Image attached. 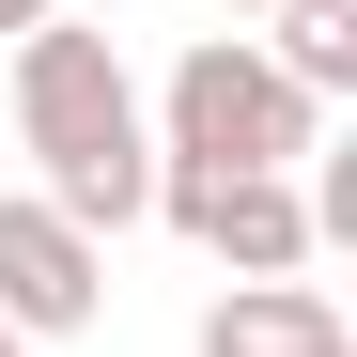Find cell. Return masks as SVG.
I'll return each mask as SVG.
<instances>
[{"mask_svg": "<svg viewBox=\"0 0 357 357\" xmlns=\"http://www.w3.org/2000/svg\"><path fill=\"white\" fill-rule=\"evenodd\" d=\"M16 140H31V171H47L31 202H47V218H78L93 249L155 218V140H140V78H125V47H109V31H78V16L16 31Z\"/></svg>", "mask_w": 357, "mask_h": 357, "instance_id": "cell-1", "label": "cell"}, {"mask_svg": "<svg viewBox=\"0 0 357 357\" xmlns=\"http://www.w3.org/2000/svg\"><path fill=\"white\" fill-rule=\"evenodd\" d=\"M140 140H155L171 171H311V155H326V109L295 93L249 31H202L187 63L155 78V125H140Z\"/></svg>", "mask_w": 357, "mask_h": 357, "instance_id": "cell-2", "label": "cell"}, {"mask_svg": "<svg viewBox=\"0 0 357 357\" xmlns=\"http://www.w3.org/2000/svg\"><path fill=\"white\" fill-rule=\"evenodd\" d=\"M155 218L187 233L202 264H233V280H311V202H295V171H171L155 155Z\"/></svg>", "mask_w": 357, "mask_h": 357, "instance_id": "cell-3", "label": "cell"}, {"mask_svg": "<svg viewBox=\"0 0 357 357\" xmlns=\"http://www.w3.org/2000/svg\"><path fill=\"white\" fill-rule=\"evenodd\" d=\"M93 311H109V249L78 218H47L31 187H0V326L47 357V342H78Z\"/></svg>", "mask_w": 357, "mask_h": 357, "instance_id": "cell-4", "label": "cell"}, {"mask_svg": "<svg viewBox=\"0 0 357 357\" xmlns=\"http://www.w3.org/2000/svg\"><path fill=\"white\" fill-rule=\"evenodd\" d=\"M202 357H357V326L326 280H233L202 311Z\"/></svg>", "mask_w": 357, "mask_h": 357, "instance_id": "cell-5", "label": "cell"}, {"mask_svg": "<svg viewBox=\"0 0 357 357\" xmlns=\"http://www.w3.org/2000/svg\"><path fill=\"white\" fill-rule=\"evenodd\" d=\"M249 47H264V63L311 93V109H326V93H357V0H280Z\"/></svg>", "mask_w": 357, "mask_h": 357, "instance_id": "cell-6", "label": "cell"}, {"mask_svg": "<svg viewBox=\"0 0 357 357\" xmlns=\"http://www.w3.org/2000/svg\"><path fill=\"white\" fill-rule=\"evenodd\" d=\"M47 16H63V0H0V47H16V31H47Z\"/></svg>", "mask_w": 357, "mask_h": 357, "instance_id": "cell-7", "label": "cell"}, {"mask_svg": "<svg viewBox=\"0 0 357 357\" xmlns=\"http://www.w3.org/2000/svg\"><path fill=\"white\" fill-rule=\"evenodd\" d=\"M233 16H280V0H233Z\"/></svg>", "mask_w": 357, "mask_h": 357, "instance_id": "cell-8", "label": "cell"}, {"mask_svg": "<svg viewBox=\"0 0 357 357\" xmlns=\"http://www.w3.org/2000/svg\"><path fill=\"white\" fill-rule=\"evenodd\" d=\"M0 357H31V342H16V326H0Z\"/></svg>", "mask_w": 357, "mask_h": 357, "instance_id": "cell-9", "label": "cell"}]
</instances>
